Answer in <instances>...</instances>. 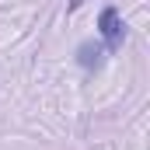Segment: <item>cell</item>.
<instances>
[{
  "label": "cell",
  "instance_id": "1",
  "mask_svg": "<svg viewBox=\"0 0 150 150\" xmlns=\"http://www.w3.org/2000/svg\"><path fill=\"white\" fill-rule=\"evenodd\" d=\"M98 32L105 38V52H119V49H122V42H126V25H122V18H119L115 7H105V11L98 14Z\"/></svg>",
  "mask_w": 150,
  "mask_h": 150
},
{
  "label": "cell",
  "instance_id": "2",
  "mask_svg": "<svg viewBox=\"0 0 150 150\" xmlns=\"http://www.w3.org/2000/svg\"><path fill=\"white\" fill-rule=\"evenodd\" d=\"M105 45L101 42H80L77 45V63L84 67V70H101V63H105Z\"/></svg>",
  "mask_w": 150,
  "mask_h": 150
},
{
  "label": "cell",
  "instance_id": "3",
  "mask_svg": "<svg viewBox=\"0 0 150 150\" xmlns=\"http://www.w3.org/2000/svg\"><path fill=\"white\" fill-rule=\"evenodd\" d=\"M80 4H84V0H70V11H77V7H80Z\"/></svg>",
  "mask_w": 150,
  "mask_h": 150
}]
</instances>
